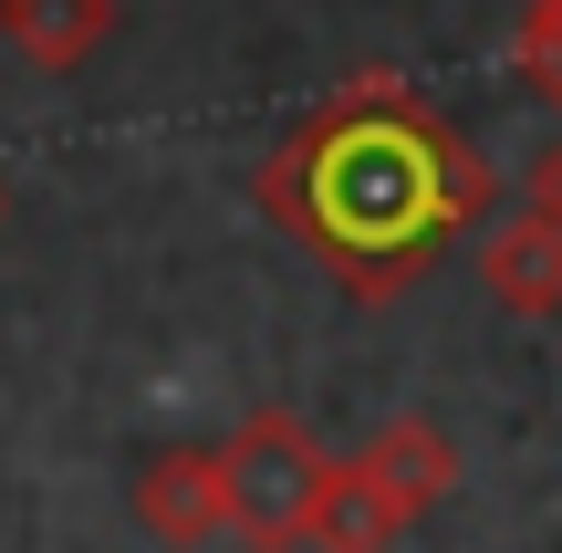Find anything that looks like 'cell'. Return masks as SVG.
Instances as JSON below:
<instances>
[{
  "mask_svg": "<svg viewBox=\"0 0 562 553\" xmlns=\"http://www.w3.org/2000/svg\"><path fill=\"white\" fill-rule=\"evenodd\" d=\"M521 209H542V220L562 230V136L542 146V157H531V188H521Z\"/></svg>",
  "mask_w": 562,
  "mask_h": 553,
  "instance_id": "cell-9",
  "label": "cell"
},
{
  "mask_svg": "<svg viewBox=\"0 0 562 553\" xmlns=\"http://www.w3.org/2000/svg\"><path fill=\"white\" fill-rule=\"evenodd\" d=\"M396 533H406V512L344 460L334 491H323V512H313V553H396Z\"/></svg>",
  "mask_w": 562,
  "mask_h": 553,
  "instance_id": "cell-7",
  "label": "cell"
},
{
  "mask_svg": "<svg viewBox=\"0 0 562 553\" xmlns=\"http://www.w3.org/2000/svg\"><path fill=\"white\" fill-rule=\"evenodd\" d=\"M0 209H11V178H0Z\"/></svg>",
  "mask_w": 562,
  "mask_h": 553,
  "instance_id": "cell-10",
  "label": "cell"
},
{
  "mask_svg": "<svg viewBox=\"0 0 562 553\" xmlns=\"http://www.w3.org/2000/svg\"><path fill=\"white\" fill-rule=\"evenodd\" d=\"M220 460H229V501H240V533H229V543H250V553H292V543H313V512H323V491H334L344 460L323 450V439L302 429L292 408L240 418Z\"/></svg>",
  "mask_w": 562,
  "mask_h": 553,
  "instance_id": "cell-2",
  "label": "cell"
},
{
  "mask_svg": "<svg viewBox=\"0 0 562 553\" xmlns=\"http://www.w3.org/2000/svg\"><path fill=\"white\" fill-rule=\"evenodd\" d=\"M136 522L157 533V553H199V543L240 533L229 460H220V450H157V460L136 471Z\"/></svg>",
  "mask_w": 562,
  "mask_h": 553,
  "instance_id": "cell-3",
  "label": "cell"
},
{
  "mask_svg": "<svg viewBox=\"0 0 562 553\" xmlns=\"http://www.w3.org/2000/svg\"><path fill=\"white\" fill-rule=\"evenodd\" d=\"M0 42L32 74H74L115 42V0H0Z\"/></svg>",
  "mask_w": 562,
  "mask_h": 553,
  "instance_id": "cell-6",
  "label": "cell"
},
{
  "mask_svg": "<svg viewBox=\"0 0 562 553\" xmlns=\"http://www.w3.org/2000/svg\"><path fill=\"white\" fill-rule=\"evenodd\" d=\"M250 199H261L355 303H396L417 272L448 262L459 230L490 220L501 178H490V157L459 136V115H448L427 84H406V74L375 63V74L323 95L313 115L271 146Z\"/></svg>",
  "mask_w": 562,
  "mask_h": 553,
  "instance_id": "cell-1",
  "label": "cell"
},
{
  "mask_svg": "<svg viewBox=\"0 0 562 553\" xmlns=\"http://www.w3.org/2000/svg\"><path fill=\"white\" fill-rule=\"evenodd\" d=\"M355 471L375 480V491L396 501L406 522H417V512H438V501L459 491V450H448V429H438V418H385V429L355 450Z\"/></svg>",
  "mask_w": 562,
  "mask_h": 553,
  "instance_id": "cell-5",
  "label": "cell"
},
{
  "mask_svg": "<svg viewBox=\"0 0 562 553\" xmlns=\"http://www.w3.org/2000/svg\"><path fill=\"white\" fill-rule=\"evenodd\" d=\"M480 283L501 313H521V324H552L562 313V230L542 220V209H521V220H501L480 241Z\"/></svg>",
  "mask_w": 562,
  "mask_h": 553,
  "instance_id": "cell-4",
  "label": "cell"
},
{
  "mask_svg": "<svg viewBox=\"0 0 562 553\" xmlns=\"http://www.w3.org/2000/svg\"><path fill=\"white\" fill-rule=\"evenodd\" d=\"M510 74L542 104H562V0H521V32H510Z\"/></svg>",
  "mask_w": 562,
  "mask_h": 553,
  "instance_id": "cell-8",
  "label": "cell"
}]
</instances>
